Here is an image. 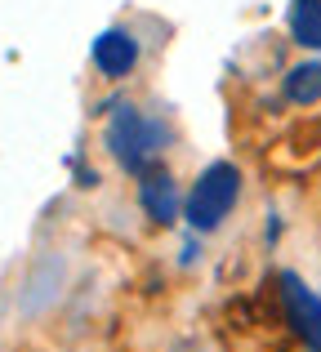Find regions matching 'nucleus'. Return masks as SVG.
<instances>
[{
    "instance_id": "obj_1",
    "label": "nucleus",
    "mask_w": 321,
    "mask_h": 352,
    "mask_svg": "<svg viewBox=\"0 0 321 352\" xmlns=\"http://www.w3.org/2000/svg\"><path fill=\"white\" fill-rule=\"evenodd\" d=\"M165 143H170L165 125L152 120L148 112H139V107H121V112L107 120V147H112L116 165L125 174H148L161 161Z\"/></svg>"
},
{
    "instance_id": "obj_2",
    "label": "nucleus",
    "mask_w": 321,
    "mask_h": 352,
    "mask_svg": "<svg viewBox=\"0 0 321 352\" xmlns=\"http://www.w3.org/2000/svg\"><path fill=\"white\" fill-rule=\"evenodd\" d=\"M236 197H241V174H236V165L219 161V165H210V170H201L197 188L183 201V214H188V223L197 228V232H214V228L232 214Z\"/></svg>"
},
{
    "instance_id": "obj_3",
    "label": "nucleus",
    "mask_w": 321,
    "mask_h": 352,
    "mask_svg": "<svg viewBox=\"0 0 321 352\" xmlns=\"http://www.w3.org/2000/svg\"><path fill=\"white\" fill-rule=\"evenodd\" d=\"M281 294H286V312H290V321H295L299 339L313 352H321V299L290 272L281 276Z\"/></svg>"
},
{
    "instance_id": "obj_4",
    "label": "nucleus",
    "mask_w": 321,
    "mask_h": 352,
    "mask_svg": "<svg viewBox=\"0 0 321 352\" xmlns=\"http://www.w3.org/2000/svg\"><path fill=\"white\" fill-rule=\"evenodd\" d=\"M139 201H143L152 223H174V214H179V188H174V179L161 165H152L148 174H139Z\"/></svg>"
},
{
    "instance_id": "obj_5",
    "label": "nucleus",
    "mask_w": 321,
    "mask_h": 352,
    "mask_svg": "<svg viewBox=\"0 0 321 352\" xmlns=\"http://www.w3.org/2000/svg\"><path fill=\"white\" fill-rule=\"evenodd\" d=\"M94 63H98V72L103 76H112V80H121L125 72H134V63H139V45H134V36L130 32H103L94 41Z\"/></svg>"
},
{
    "instance_id": "obj_6",
    "label": "nucleus",
    "mask_w": 321,
    "mask_h": 352,
    "mask_svg": "<svg viewBox=\"0 0 321 352\" xmlns=\"http://www.w3.org/2000/svg\"><path fill=\"white\" fill-rule=\"evenodd\" d=\"M290 36L304 50H321V0H295L290 5Z\"/></svg>"
},
{
    "instance_id": "obj_7",
    "label": "nucleus",
    "mask_w": 321,
    "mask_h": 352,
    "mask_svg": "<svg viewBox=\"0 0 321 352\" xmlns=\"http://www.w3.org/2000/svg\"><path fill=\"white\" fill-rule=\"evenodd\" d=\"M286 98H290V103H299V107L321 103V58L299 63V67L290 72V76H286Z\"/></svg>"
}]
</instances>
